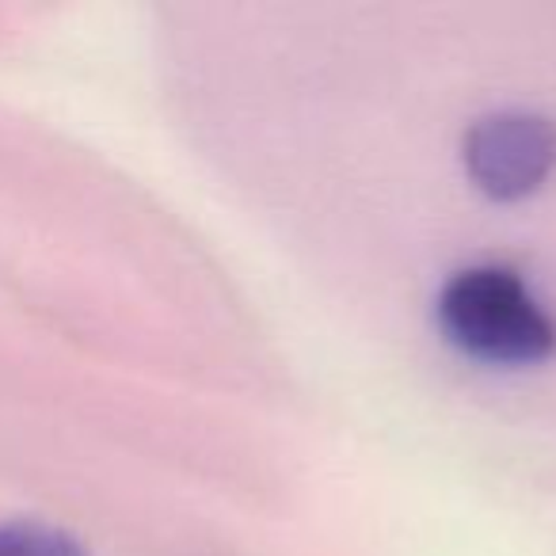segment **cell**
Here are the masks:
<instances>
[{
	"label": "cell",
	"mask_w": 556,
	"mask_h": 556,
	"mask_svg": "<svg viewBox=\"0 0 556 556\" xmlns=\"http://www.w3.org/2000/svg\"><path fill=\"white\" fill-rule=\"evenodd\" d=\"M439 325L462 355L492 366H533L556 351V320L522 275L500 263L450 278L439 294Z\"/></svg>",
	"instance_id": "6da1fadb"
},
{
	"label": "cell",
	"mask_w": 556,
	"mask_h": 556,
	"mask_svg": "<svg viewBox=\"0 0 556 556\" xmlns=\"http://www.w3.org/2000/svg\"><path fill=\"white\" fill-rule=\"evenodd\" d=\"M462 161L488 199H530L556 168V126L538 111H492L469 126Z\"/></svg>",
	"instance_id": "7a4b0ae2"
},
{
	"label": "cell",
	"mask_w": 556,
	"mask_h": 556,
	"mask_svg": "<svg viewBox=\"0 0 556 556\" xmlns=\"http://www.w3.org/2000/svg\"><path fill=\"white\" fill-rule=\"evenodd\" d=\"M0 556H88L73 533L50 522H0Z\"/></svg>",
	"instance_id": "3957f363"
}]
</instances>
